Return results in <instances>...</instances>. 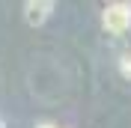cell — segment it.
<instances>
[{
    "label": "cell",
    "mask_w": 131,
    "mask_h": 128,
    "mask_svg": "<svg viewBox=\"0 0 131 128\" xmlns=\"http://www.w3.org/2000/svg\"><path fill=\"white\" fill-rule=\"evenodd\" d=\"M131 24V6L128 3H110L104 9V27L110 33H125Z\"/></svg>",
    "instance_id": "6da1fadb"
},
{
    "label": "cell",
    "mask_w": 131,
    "mask_h": 128,
    "mask_svg": "<svg viewBox=\"0 0 131 128\" xmlns=\"http://www.w3.org/2000/svg\"><path fill=\"white\" fill-rule=\"evenodd\" d=\"M51 12H54V3H27L24 6V15L30 24H42Z\"/></svg>",
    "instance_id": "7a4b0ae2"
},
{
    "label": "cell",
    "mask_w": 131,
    "mask_h": 128,
    "mask_svg": "<svg viewBox=\"0 0 131 128\" xmlns=\"http://www.w3.org/2000/svg\"><path fill=\"white\" fill-rule=\"evenodd\" d=\"M119 72L131 80V54H122V57H119Z\"/></svg>",
    "instance_id": "3957f363"
},
{
    "label": "cell",
    "mask_w": 131,
    "mask_h": 128,
    "mask_svg": "<svg viewBox=\"0 0 131 128\" xmlns=\"http://www.w3.org/2000/svg\"><path fill=\"white\" fill-rule=\"evenodd\" d=\"M36 128H57V125H51V122H42V125H36Z\"/></svg>",
    "instance_id": "277c9868"
}]
</instances>
